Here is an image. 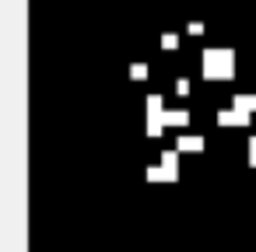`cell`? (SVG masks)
Segmentation results:
<instances>
[{"label": "cell", "mask_w": 256, "mask_h": 252, "mask_svg": "<svg viewBox=\"0 0 256 252\" xmlns=\"http://www.w3.org/2000/svg\"><path fill=\"white\" fill-rule=\"evenodd\" d=\"M200 147H204L200 137H182V140H179V151H200Z\"/></svg>", "instance_id": "277c9868"}, {"label": "cell", "mask_w": 256, "mask_h": 252, "mask_svg": "<svg viewBox=\"0 0 256 252\" xmlns=\"http://www.w3.org/2000/svg\"><path fill=\"white\" fill-rule=\"evenodd\" d=\"M204 74L207 77H232V53L207 49L204 53Z\"/></svg>", "instance_id": "6da1fadb"}, {"label": "cell", "mask_w": 256, "mask_h": 252, "mask_svg": "<svg viewBox=\"0 0 256 252\" xmlns=\"http://www.w3.org/2000/svg\"><path fill=\"white\" fill-rule=\"evenodd\" d=\"M218 119H221V126H224V123H228V126H242V123H246V112H242V109H228V112H221Z\"/></svg>", "instance_id": "7a4b0ae2"}, {"label": "cell", "mask_w": 256, "mask_h": 252, "mask_svg": "<svg viewBox=\"0 0 256 252\" xmlns=\"http://www.w3.org/2000/svg\"><path fill=\"white\" fill-rule=\"evenodd\" d=\"M162 119L168 126H186V112H162Z\"/></svg>", "instance_id": "3957f363"}, {"label": "cell", "mask_w": 256, "mask_h": 252, "mask_svg": "<svg viewBox=\"0 0 256 252\" xmlns=\"http://www.w3.org/2000/svg\"><path fill=\"white\" fill-rule=\"evenodd\" d=\"M249 158H252V165H256V140H252V147H249Z\"/></svg>", "instance_id": "5b68a950"}]
</instances>
